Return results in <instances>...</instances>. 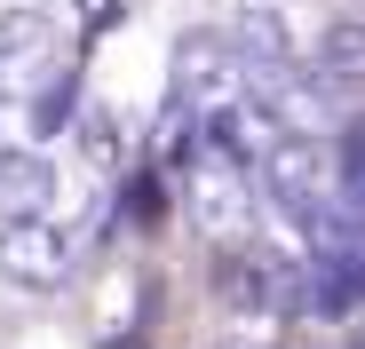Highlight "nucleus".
<instances>
[{"instance_id":"nucleus-2","label":"nucleus","mask_w":365,"mask_h":349,"mask_svg":"<svg viewBox=\"0 0 365 349\" xmlns=\"http://www.w3.org/2000/svg\"><path fill=\"white\" fill-rule=\"evenodd\" d=\"M0 270H9L16 286H64L72 278V246L56 222H0Z\"/></svg>"},{"instance_id":"nucleus-6","label":"nucleus","mask_w":365,"mask_h":349,"mask_svg":"<svg viewBox=\"0 0 365 349\" xmlns=\"http://www.w3.org/2000/svg\"><path fill=\"white\" fill-rule=\"evenodd\" d=\"M334 159H341V191H349V207L365 214V120L341 127V151H334Z\"/></svg>"},{"instance_id":"nucleus-5","label":"nucleus","mask_w":365,"mask_h":349,"mask_svg":"<svg viewBox=\"0 0 365 349\" xmlns=\"http://www.w3.org/2000/svg\"><path fill=\"white\" fill-rule=\"evenodd\" d=\"M40 48H48V24L40 16H9V24H0V80H24L16 64H32Z\"/></svg>"},{"instance_id":"nucleus-9","label":"nucleus","mask_w":365,"mask_h":349,"mask_svg":"<svg viewBox=\"0 0 365 349\" xmlns=\"http://www.w3.org/2000/svg\"><path fill=\"white\" fill-rule=\"evenodd\" d=\"M103 349H143V341H103Z\"/></svg>"},{"instance_id":"nucleus-7","label":"nucleus","mask_w":365,"mask_h":349,"mask_svg":"<svg viewBox=\"0 0 365 349\" xmlns=\"http://www.w3.org/2000/svg\"><path fill=\"white\" fill-rule=\"evenodd\" d=\"M64 111H72V72L56 80V88H48L40 103H32V127H40V135H56V120H64Z\"/></svg>"},{"instance_id":"nucleus-4","label":"nucleus","mask_w":365,"mask_h":349,"mask_svg":"<svg viewBox=\"0 0 365 349\" xmlns=\"http://www.w3.org/2000/svg\"><path fill=\"white\" fill-rule=\"evenodd\" d=\"M310 80H318V88H365V16H334V24L318 32Z\"/></svg>"},{"instance_id":"nucleus-1","label":"nucleus","mask_w":365,"mask_h":349,"mask_svg":"<svg viewBox=\"0 0 365 349\" xmlns=\"http://www.w3.org/2000/svg\"><path fill=\"white\" fill-rule=\"evenodd\" d=\"M222 286H230V302L270 310V318L310 310V270H302V262H286L278 246H238V254H230V270H222Z\"/></svg>"},{"instance_id":"nucleus-8","label":"nucleus","mask_w":365,"mask_h":349,"mask_svg":"<svg viewBox=\"0 0 365 349\" xmlns=\"http://www.w3.org/2000/svg\"><path fill=\"white\" fill-rule=\"evenodd\" d=\"M80 135H88V159H96V167H119V135H111L103 111H88V127H80Z\"/></svg>"},{"instance_id":"nucleus-3","label":"nucleus","mask_w":365,"mask_h":349,"mask_svg":"<svg viewBox=\"0 0 365 349\" xmlns=\"http://www.w3.org/2000/svg\"><path fill=\"white\" fill-rule=\"evenodd\" d=\"M48 199H56V167L40 151H0V207H9V222H48Z\"/></svg>"}]
</instances>
